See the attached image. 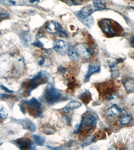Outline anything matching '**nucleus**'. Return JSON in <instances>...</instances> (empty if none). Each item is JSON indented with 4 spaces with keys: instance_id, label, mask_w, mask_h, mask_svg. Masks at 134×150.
Returning <instances> with one entry per match:
<instances>
[{
    "instance_id": "obj_29",
    "label": "nucleus",
    "mask_w": 134,
    "mask_h": 150,
    "mask_svg": "<svg viewBox=\"0 0 134 150\" xmlns=\"http://www.w3.org/2000/svg\"><path fill=\"white\" fill-rule=\"evenodd\" d=\"M61 120L62 122L64 123L65 124H68L70 122L69 117L67 116L62 117Z\"/></svg>"
},
{
    "instance_id": "obj_32",
    "label": "nucleus",
    "mask_w": 134,
    "mask_h": 150,
    "mask_svg": "<svg viewBox=\"0 0 134 150\" xmlns=\"http://www.w3.org/2000/svg\"><path fill=\"white\" fill-rule=\"evenodd\" d=\"M47 148H48V149H49L51 150H61L62 149V148H60L59 147H53V146H50L49 145H46V146Z\"/></svg>"
},
{
    "instance_id": "obj_30",
    "label": "nucleus",
    "mask_w": 134,
    "mask_h": 150,
    "mask_svg": "<svg viewBox=\"0 0 134 150\" xmlns=\"http://www.w3.org/2000/svg\"><path fill=\"white\" fill-rule=\"evenodd\" d=\"M0 86H1V88L2 90H4L6 92L8 93H12L13 92L12 90H9L8 88L5 86L4 85H2Z\"/></svg>"
},
{
    "instance_id": "obj_28",
    "label": "nucleus",
    "mask_w": 134,
    "mask_h": 150,
    "mask_svg": "<svg viewBox=\"0 0 134 150\" xmlns=\"http://www.w3.org/2000/svg\"><path fill=\"white\" fill-rule=\"evenodd\" d=\"M55 132V129L52 128H48L45 131H44V133L46 135H51L54 134Z\"/></svg>"
},
{
    "instance_id": "obj_8",
    "label": "nucleus",
    "mask_w": 134,
    "mask_h": 150,
    "mask_svg": "<svg viewBox=\"0 0 134 150\" xmlns=\"http://www.w3.org/2000/svg\"><path fill=\"white\" fill-rule=\"evenodd\" d=\"M19 122L21 123L24 128L29 130L31 132H34L36 130L35 124L28 118L21 120Z\"/></svg>"
},
{
    "instance_id": "obj_24",
    "label": "nucleus",
    "mask_w": 134,
    "mask_h": 150,
    "mask_svg": "<svg viewBox=\"0 0 134 150\" xmlns=\"http://www.w3.org/2000/svg\"><path fill=\"white\" fill-rule=\"evenodd\" d=\"M8 116V111L2 104H0V118L5 119Z\"/></svg>"
},
{
    "instance_id": "obj_15",
    "label": "nucleus",
    "mask_w": 134,
    "mask_h": 150,
    "mask_svg": "<svg viewBox=\"0 0 134 150\" xmlns=\"http://www.w3.org/2000/svg\"><path fill=\"white\" fill-rule=\"evenodd\" d=\"M24 103L35 108H40L42 105V104L35 97H33L29 100H25Z\"/></svg>"
},
{
    "instance_id": "obj_37",
    "label": "nucleus",
    "mask_w": 134,
    "mask_h": 150,
    "mask_svg": "<svg viewBox=\"0 0 134 150\" xmlns=\"http://www.w3.org/2000/svg\"><path fill=\"white\" fill-rule=\"evenodd\" d=\"M40 0H35V1H36V2H37V3H38L40 2Z\"/></svg>"
},
{
    "instance_id": "obj_34",
    "label": "nucleus",
    "mask_w": 134,
    "mask_h": 150,
    "mask_svg": "<svg viewBox=\"0 0 134 150\" xmlns=\"http://www.w3.org/2000/svg\"><path fill=\"white\" fill-rule=\"evenodd\" d=\"M62 110L63 112L68 113V112H69V111H70V109L68 107L66 106L62 109Z\"/></svg>"
},
{
    "instance_id": "obj_36",
    "label": "nucleus",
    "mask_w": 134,
    "mask_h": 150,
    "mask_svg": "<svg viewBox=\"0 0 134 150\" xmlns=\"http://www.w3.org/2000/svg\"><path fill=\"white\" fill-rule=\"evenodd\" d=\"M29 1L30 3H34V2H36L35 0H29Z\"/></svg>"
},
{
    "instance_id": "obj_4",
    "label": "nucleus",
    "mask_w": 134,
    "mask_h": 150,
    "mask_svg": "<svg viewBox=\"0 0 134 150\" xmlns=\"http://www.w3.org/2000/svg\"><path fill=\"white\" fill-rule=\"evenodd\" d=\"M53 48L56 52L61 55H66L68 48L66 42L60 39L56 40L54 41Z\"/></svg>"
},
{
    "instance_id": "obj_5",
    "label": "nucleus",
    "mask_w": 134,
    "mask_h": 150,
    "mask_svg": "<svg viewBox=\"0 0 134 150\" xmlns=\"http://www.w3.org/2000/svg\"><path fill=\"white\" fill-rule=\"evenodd\" d=\"M76 49L78 55L85 59H89L91 57L92 54L88 46L83 43L77 44Z\"/></svg>"
},
{
    "instance_id": "obj_9",
    "label": "nucleus",
    "mask_w": 134,
    "mask_h": 150,
    "mask_svg": "<svg viewBox=\"0 0 134 150\" xmlns=\"http://www.w3.org/2000/svg\"><path fill=\"white\" fill-rule=\"evenodd\" d=\"M83 125L88 127H92L95 126L97 123V118L96 117L92 115H90L88 116L86 118L83 117L82 121Z\"/></svg>"
},
{
    "instance_id": "obj_19",
    "label": "nucleus",
    "mask_w": 134,
    "mask_h": 150,
    "mask_svg": "<svg viewBox=\"0 0 134 150\" xmlns=\"http://www.w3.org/2000/svg\"><path fill=\"white\" fill-rule=\"evenodd\" d=\"M88 28H91L92 27L94 23V19L93 16H90L85 18L84 19L82 20L81 21Z\"/></svg>"
},
{
    "instance_id": "obj_38",
    "label": "nucleus",
    "mask_w": 134,
    "mask_h": 150,
    "mask_svg": "<svg viewBox=\"0 0 134 150\" xmlns=\"http://www.w3.org/2000/svg\"><path fill=\"white\" fill-rule=\"evenodd\" d=\"M1 31H0V36H1Z\"/></svg>"
},
{
    "instance_id": "obj_12",
    "label": "nucleus",
    "mask_w": 134,
    "mask_h": 150,
    "mask_svg": "<svg viewBox=\"0 0 134 150\" xmlns=\"http://www.w3.org/2000/svg\"><path fill=\"white\" fill-rule=\"evenodd\" d=\"M0 4L5 6H12L23 5L24 2L22 0H0Z\"/></svg>"
},
{
    "instance_id": "obj_7",
    "label": "nucleus",
    "mask_w": 134,
    "mask_h": 150,
    "mask_svg": "<svg viewBox=\"0 0 134 150\" xmlns=\"http://www.w3.org/2000/svg\"><path fill=\"white\" fill-rule=\"evenodd\" d=\"M19 37L22 45L24 47H27L31 40V36L29 32L22 30L19 34Z\"/></svg>"
},
{
    "instance_id": "obj_17",
    "label": "nucleus",
    "mask_w": 134,
    "mask_h": 150,
    "mask_svg": "<svg viewBox=\"0 0 134 150\" xmlns=\"http://www.w3.org/2000/svg\"><path fill=\"white\" fill-rule=\"evenodd\" d=\"M31 142H28L26 139H20L17 141L16 143L18 145L19 147L21 149L29 148Z\"/></svg>"
},
{
    "instance_id": "obj_1",
    "label": "nucleus",
    "mask_w": 134,
    "mask_h": 150,
    "mask_svg": "<svg viewBox=\"0 0 134 150\" xmlns=\"http://www.w3.org/2000/svg\"><path fill=\"white\" fill-rule=\"evenodd\" d=\"M99 26L103 33L108 37H113L118 35L119 30H120V26L111 20L104 18L101 20L98 23Z\"/></svg>"
},
{
    "instance_id": "obj_14",
    "label": "nucleus",
    "mask_w": 134,
    "mask_h": 150,
    "mask_svg": "<svg viewBox=\"0 0 134 150\" xmlns=\"http://www.w3.org/2000/svg\"><path fill=\"white\" fill-rule=\"evenodd\" d=\"M110 72H111V77L113 79H117L119 77L120 72L118 67L117 66L116 62L113 63L109 65Z\"/></svg>"
},
{
    "instance_id": "obj_26",
    "label": "nucleus",
    "mask_w": 134,
    "mask_h": 150,
    "mask_svg": "<svg viewBox=\"0 0 134 150\" xmlns=\"http://www.w3.org/2000/svg\"><path fill=\"white\" fill-rule=\"evenodd\" d=\"M9 14L6 10H3L0 11V20H2L8 17Z\"/></svg>"
},
{
    "instance_id": "obj_31",
    "label": "nucleus",
    "mask_w": 134,
    "mask_h": 150,
    "mask_svg": "<svg viewBox=\"0 0 134 150\" xmlns=\"http://www.w3.org/2000/svg\"><path fill=\"white\" fill-rule=\"evenodd\" d=\"M45 63V59L43 57H41V59L38 62L39 65L41 66L44 65Z\"/></svg>"
},
{
    "instance_id": "obj_16",
    "label": "nucleus",
    "mask_w": 134,
    "mask_h": 150,
    "mask_svg": "<svg viewBox=\"0 0 134 150\" xmlns=\"http://www.w3.org/2000/svg\"><path fill=\"white\" fill-rule=\"evenodd\" d=\"M124 86L126 90L129 91H134V79H128L126 80L124 82Z\"/></svg>"
},
{
    "instance_id": "obj_35",
    "label": "nucleus",
    "mask_w": 134,
    "mask_h": 150,
    "mask_svg": "<svg viewBox=\"0 0 134 150\" xmlns=\"http://www.w3.org/2000/svg\"><path fill=\"white\" fill-rule=\"evenodd\" d=\"M130 43L134 47V34L131 36L130 40Z\"/></svg>"
},
{
    "instance_id": "obj_18",
    "label": "nucleus",
    "mask_w": 134,
    "mask_h": 150,
    "mask_svg": "<svg viewBox=\"0 0 134 150\" xmlns=\"http://www.w3.org/2000/svg\"><path fill=\"white\" fill-rule=\"evenodd\" d=\"M33 138L36 145L39 146H43L45 143V139L42 136L36 134L33 135Z\"/></svg>"
},
{
    "instance_id": "obj_21",
    "label": "nucleus",
    "mask_w": 134,
    "mask_h": 150,
    "mask_svg": "<svg viewBox=\"0 0 134 150\" xmlns=\"http://www.w3.org/2000/svg\"><path fill=\"white\" fill-rule=\"evenodd\" d=\"M93 4L96 11L103 10L105 9V6L101 0H93Z\"/></svg>"
},
{
    "instance_id": "obj_25",
    "label": "nucleus",
    "mask_w": 134,
    "mask_h": 150,
    "mask_svg": "<svg viewBox=\"0 0 134 150\" xmlns=\"http://www.w3.org/2000/svg\"><path fill=\"white\" fill-rule=\"evenodd\" d=\"M93 142V139L92 137H89L86 139L83 142L82 146V147H84L85 146H86L91 145Z\"/></svg>"
},
{
    "instance_id": "obj_13",
    "label": "nucleus",
    "mask_w": 134,
    "mask_h": 150,
    "mask_svg": "<svg viewBox=\"0 0 134 150\" xmlns=\"http://www.w3.org/2000/svg\"><path fill=\"white\" fill-rule=\"evenodd\" d=\"M123 110L116 104H113L108 110V113L110 116H116L123 112Z\"/></svg>"
},
{
    "instance_id": "obj_23",
    "label": "nucleus",
    "mask_w": 134,
    "mask_h": 150,
    "mask_svg": "<svg viewBox=\"0 0 134 150\" xmlns=\"http://www.w3.org/2000/svg\"><path fill=\"white\" fill-rule=\"evenodd\" d=\"M68 5H78L83 3V0H62Z\"/></svg>"
},
{
    "instance_id": "obj_10",
    "label": "nucleus",
    "mask_w": 134,
    "mask_h": 150,
    "mask_svg": "<svg viewBox=\"0 0 134 150\" xmlns=\"http://www.w3.org/2000/svg\"><path fill=\"white\" fill-rule=\"evenodd\" d=\"M101 70V68L98 66L95 65H89L88 71L84 78V81L86 82L89 81V79L92 75L98 72Z\"/></svg>"
},
{
    "instance_id": "obj_2",
    "label": "nucleus",
    "mask_w": 134,
    "mask_h": 150,
    "mask_svg": "<svg viewBox=\"0 0 134 150\" xmlns=\"http://www.w3.org/2000/svg\"><path fill=\"white\" fill-rule=\"evenodd\" d=\"M45 95L47 103L53 104L59 100L62 96V93L55 88L52 84L49 83L47 86Z\"/></svg>"
},
{
    "instance_id": "obj_20",
    "label": "nucleus",
    "mask_w": 134,
    "mask_h": 150,
    "mask_svg": "<svg viewBox=\"0 0 134 150\" xmlns=\"http://www.w3.org/2000/svg\"><path fill=\"white\" fill-rule=\"evenodd\" d=\"M131 117L130 115L126 114L122 116L119 118V122L121 125H127L131 122Z\"/></svg>"
},
{
    "instance_id": "obj_22",
    "label": "nucleus",
    "mask_w": 134,
    "mask_h": 150,
    "mask_svg": "<svg viewBox=\"0 0 134 150\" xmlns=\"http://www.w3.org/2000/svg\"><path fill=\"white\" fill-rule=\"evenodd\" d=\"M82 106V104L80 102L76 100H72L67 104V106L72 110L78 109Z\"/></svg>"
},
{
    "instance_id": "obj_27",
    "label": "nucleus",
    "mask_w": 134,
    "mask_h": 150,
    "mask_svg": "<svg viewBox=\"0 0 134 150\" xmlns=\"http://www.w3.org/2000/svg\"><path fill=\"white\" fill-rule=\"evenodd\" d=\"M33 45L38 47L42 48L43 46V43L40 40H37L34 42L33 44Z\"/></svg>"
},
{
    "instance_id": "obj_11",
    "label": "nucleus",
    "mask_w": 134,
    "mask_h": 150,
    "mask_svg": "<svg viewBox=\"0 0 134 150\" xmlns=\"http://www.w3.org/2000/svg\"><path fill=\"white\" fill-rule=\"evenodd\" d=\"M67 54L69 58L73 62H76L79 61V57L78 54L74 47L72 46L69 47L67 51Z\"/></svg>"
},
{
    "instance_id": "obj_33",
    "label": "nucleus",
    "mask_w": 134,
    "mask_h": 150,
    "mask_svg": "<svg viewBox=\"0 0 134 150\" xmlns=\"http://www.w3.org/2000/svg\"><path fill=\"white\" fill-rule=\"evenodd\" d=\"M36 146L34 145V143L33 142H31L30 143V145H29V149L31 150H35L36 149Z\"/></svg>"
},
{
    "instance_id": "obj_3",
    "label": "nucleus",
    "mask_w": 134,
    "mask_h": 150,
    "mask_svg": "<svg viewBox=\"0 0 134 150\" xmlns=\"http://www.w3.org/2000/svg\"><path fill=\"white\" fill-rule=\"evenodd\" d=\"M46 30L50 33L58 35L62 37L68 36V33L58 22L55 21L49 22L46 26Z\"/></svg>"
},
{
    "instance_id": "obj_6",
    "label": "nucleus",
    "mask_w": 134,
    "mask_h": 150,
    "mask_svg": "<svg viewBox=\"0 0 134 150\" xmlns=\"http://www.w3.org/2000/svg\"><path fill=\"white\" fill-rule=\"evenodd\" d=\"M95 11H96L94 10L91 7L85 6L81 10L75 13V15L81 21L88 16H91Z\"/></svg>"
},
{
    "instance_id": "obj_39",
    "label": "nucleus",
    "mask_w": 134,
    "mask_h": 150,
    "mask_svg": "<svg viewBox=\"0 0 134 150\" xmlns=\"http://www.w3.org/2000/svg\"><path fill=\"white\" fill-rule=\"evenodd\" d=\"M131 1H134V0H131Z\"/></svg>"
}]
</instances>
